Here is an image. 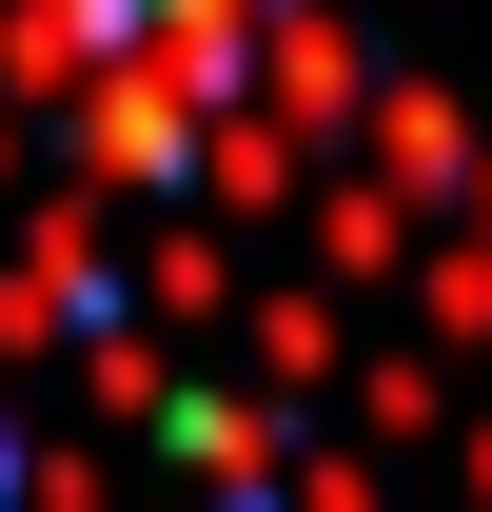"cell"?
Returning <instances> with one entry per match:
<instances>
[]
</instances>
